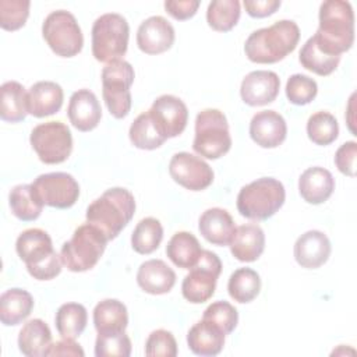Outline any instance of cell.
Instances as JSON below:
<instances>
[{
    "mask_svg": "<svg viewBox=\"0 0 357 357\" xmlns=\"http://www.w3.org/2000/svg\"><path fill=\"white\" fill-rule=\"evenodd\" d=\"M15 250L33 279L50 280L60 275L61 258L54 251L52 238L45 230L36 227L24 230L15 241Z\"/></svg>",
    "mask_w": 357,
    "mask_h": 357,
    "instance_id": "4",
    "label": "cell"
},
{
    "mask_svg": "<svg viewBox=\"0 0 357 357\" xmlns=\"http://www.w3.org/2000/svg\"><path fill=\"white\" fill-rule=\"evenodd\" d=\"M92 54L98 61L112 63L121 60L128 47L130 26L117 13L98 17L92 25Z\"/></svg>",
    "mask_w": 357,
    "mask_h": 357,
    "instance_id": "7",
    "label": "cell"
},
{
    "mask_svg": "<svg viewBox=\"0 0 357 357\" xmlns=\"http://www.w3.org/2000/svg\"><path fill=\"white\" fill-rule=\"evenodd\" d=\"M204 319H208L218 325L226 335L231 333L238 322L237 310L227 301H215L206 307L202 315Z\"/></svg>",
    "mask_w": 357,
    "mask_h": 357,
    "instance_id": "43",
    "label": "cell"
},
{
    "mask_svg": "<svg viewBox=\"0 0 357 357\" xmlns=\"http://www.w3.org/2000/svg\"><path fill=\"white\" fill-rule=\"evenodd\" d=\"M226 333L213 322L201 319L191 326L187 333L188 349L202 357H212L222 351Z\"/></svg>",
    "mask_w": 357,
    "mask_h": 357,
    "instance_id": "22",
    "label": "cell"
},
{
    "mask_svg": "<svg viewBox=\"0 0 357 357\" xmlns=\"http://www.w3.org/2000/svg\"><path fill=\"white\" fill-rule=\"evenodd\" d=\"M332 251L331 241L326 234L319 230H308L294 243V258L297 264L307 269L322 266Z\"/></svg>",
    "mask_w": 357,
    "mask_h": 357,
    "instance_id": "19",
    "label": "cell"
},
{
    "mask_svg": "<svg viewBox=\"0 0 357 357\" xmlns=\"http://www.w3.org/2000/svg\"><path fill=\"white\" fill-rule=\"evenodd\" d=\"M174 36V28L166 18L152 15L138 26L137 45L146 54H159L173 46Z\"/></svg>",
    "mask_w": 357,
    "mask_h": 357,
    "instance_id": "17",
    "label": "cell"
},
{
    "mask_svg": "<svg viewBox=\"0 0 357 357\" xmlns=\"http://www.w3.org/2000/svg\"><path fill=\"white\" fill-rule=\"evenodd\" d=\"M67 116L78 131L86 132L98 127L102 119V109L96 95L89 89L75 91L70 98Z\"/></svg>",
    "mask_w": 357,
    "mask_h": 357,
    "instance_id": "20",
    "label": "cell"
},
{
    "mask_svg": "<svg viewBox=\"0 0 357 357\" xmlns=\"http://www.w3.org/2000/svg\"><path fill=\"white\" fill-rule=\"evenodd\" d=\"M335 190L332 173L324 167L314 166L304 170L298 178V192L301 198L312 205L325 202Z\"/></svg>",
    "mask_w": 357,
    "mask_h": 357,
    "instance_id": "25",
    "label": "cell"
},
{
    "mask_svg": "<svg viewBox=\"0 0 357 357\" xmlns=\"http://www.w3.org/2000/svg\"><path fill=\"white\" fill-rule=\"evenodd\" d=\"M31 146L40 162L46 165L63 163L73 151V135L61 121H46L31 131Z\"/></svg>",
    "mask_w": 357,
    "mask_h": 357,
    "instance_id": "11",
    "label": "cell"
},
{
    "mask_svg": "<svg viewBox=\"0 0 357 357\" xmlns=\"http://www.w3.org/2000/svg\"><path fill=\"white\" fill-rule=\"evenodd\" d=\"M84 350L82 347L74 342V339H68V337H63L61 340L52 343V346L49 347L46 356H79L84 357Z\"/></svg>",
    "mask_w": 357,
    "mask_h": 357,
    "instance_id": "48",
    "label": "cell"
},
{
    "mask_svg": "<svg viewBox=\"0 0 357 357\" xmlns=\"http://www.w3.org/2000/svg\"><path fill=\"white\" fill-rule=\"evenodd\" d=\"M131 354V340L126 332L98 333L95 340L96 357H128Z\"/></svg>",
    "mask_w": 357,
    "mask_h": 357,
    "instance_id": "40",
    "label": "cell"
},
{
    "mask_svg": "<svg viewBox=\"0 0 357 357\" xmlns=\"http://www.w3.org/2000/svg\"><path fill=\"white\" fill-rule=\"evenodd\" d=\"M42 35L49 47L60 57H74L84 46L82 31L67 10L52 11L43 21Z\"/></svg>",
    "mask_w": 357,
    "mask_h": 357,
    "instance_id": "10",
    "label": "cell"
},
{
    "mask_svg": "<svg viewBox=\"0 0 357 357\" xmlns=\"http://www.w3.org/2000/svg\"><path fill=\"white\" fill-rule=\"evenodd\" d=\"M287 135V124L275 110H262L250 121V137L261 148H276Z\"/></svg>",
    "mask_w": 357,
    "mask_h": 357,
    "instance_id": "18",
    "label": "cell"
},
{
    "mask_svg": "<svg viewBox=\"0 0 357 357\" xmlns=\"http://www.w3.org/2000/svg\"><path fill=\"white\" fill-rule=\"evenodd\" d=\"M169 259L181 269H191L202 254L198 238L188 231H177L166 245Z\"/></svg>",
    "mask_w": 357,
    "mask_h": 357,
    "instance_id": "30",
    "label": "cell"
},
{
    "mask_svg": "<svg viewBox=\"0 0 357 357\" xmlns=\"http://www.w3.org/2000/svg\"><path fill=\"white\" fill-rule=\"evenodd\" d=\"M231 148L227 119L218 109H204L195 119L192 149L206 159H219Z\"/></svg>",
    "mask_w": 357,
    "mask_h": 357,
    "instance_id": "8",
    "label": "cell"
},
{
    "mask_svg": "<svg viewBox=\"0 0 357 357\" xmlns=\"http://www.w3.org/2000/svg\"><path fill=\"white\" fill-rule=\"evenodd\" d=\"M261 290V278L251 268H238L236 269L227 282L229 296L237 303H250L252 301Z\"/></svg>",
    "mask_w": 357,
    "mask_h": 357,
    "instance_id": "35",
    "label": "cell"
},
{
    "mask_svg": "<svg viewBox=\"0 0 357 357\" xmlns=\"http://www.w3.org/2000/svg\"><path fill=\"white\" fill-rule=\"evenodd\" d=\"M356 156L357 144L356 141H347L342 144L335 153V165L340 173L354 177L356 176Z\"/></svg>",
    "mask_w": 357,
    "mask_h": 357,
    "instance_id": "45",
    "label": "cell"
},
{
    "mask_svg": "<svg viewBox=\"0 0 357 357\" xmlns=\"http://www.w3.org/2000/svg\"><path fill=\"white\" fill-rule=\"evenodd\" d=\"M135 212L134 195L121 187L106 190L86 208L88 223L100 229L107 240L116 238Z\"/></svg>",
    "mask_w": 357,
    "mask_h": 357,
    "instance_id": "3",
    "label": "cell"
},
{
    "mask_svg": "<svg viewBox=\"0 0 357 357\" xmlns=\"http://www.w3.org/2000/svg\"><path fill=\"white\" fill-rule=\"evenodd\" d=\"M241 4L238 0H213L206 8L208 25L218 32H229L240 20Z\"/></svg>",
    "mask_w": 357,
    "mask_h": 357,
    "instance_id": "38",
    "label": "cell"
},
{
    "mask_svg": "<svg viewBox=\"0 0 357 357\" xmlns=\"http://www.w3.org/2000/svg\"><path fill=\"white\" fill-rule=\"evenodd\" d=\"M134 68L126 60L107 63L102 70L103 100L114 119H124L131 110V85L134 82Z\"/></svg>",
    "mask_w": 357,
    "mask_h": 357,
    "instance_id": "9",
    "label": "cell"
},
{
    "mask_svg": "<svg viewBox=\"0 0 357 357\" xmlns=\"http://www.w3.org/2000/svg\"><path fill=\"white\" fill-rule=\"evenodd\" d=\"M199 7L198 0H166L165 10L178 21H185L195 15Z\"/></svg>",
    "mask_w": 357,
    "mask_h": 357,
    "instance_id": "46",
    "label": "cell"
},
{
    "mask_svg": "<svg viewBox=\"0 0 357 357\" xmlns=\"http://www.w3.org/2000/svg\"><path fill=\"white\" fill-rule=\"evenodd\" d=\"M163 238V227L160 222L155 218H144L141 219L132 234H131V245L132 250L138 254L148 255L152 254L160 245Z\"/></svg>",
    "mask_w": 357,
    "mask_h": 357,
    "instance_id": "37",
    "label": "cell"
},
{
    "mask_svg": "<svg viewBox=\"0 0 357 357\" xmlns=\"http://www.w3.org/2000/svg\"><path fill=\"white\" fill-rule=\"evenodd\" d=\"M128 137L135 148L146 151L159 148L167 139L158 128L149 110L137 116V119L130 126Z\"/></svg>",
    "mask_w": 357,
    "mask_h": 357,
    "instance_id": "32",
    "label": "cell"
},
{
    "mask_svg": "<svg viewBox=\"0 0 357 357\" xmlns=\"http://www.w3.org/2000/svg\"><path fill=\"white\" fill-rule=\"evenodd\" d=\"M298 60L305 70L312 71L317 75L326 77L337 68V66L340 63V56L326 54L317 46L314 38L311 36L303 45L300 54H298Z\"/></svg>",
    "mask_w": 357,
    "mask_h": 357,
    "instance_id": "36",
    "label": "cell"
},
{
    "mask_svg": "<svg viewBox=\"0 0 357 357\" xmlns=\"http://www.w3.org/2000/svg\"><path fill=\"white\" fill-rule=\"evenodd\" d=\"M172 178L190 191H202L213 181L212 167L190 152H177L169 162Z\"/></svg>",
    "mask_w": 357,
    "mask_h": 357,
    "instance_id": "14",
    "label": "cell"
},
{
    "mask_svg": "<svg viewBox=\"0 0 357 357\" xmlns=\"http://www.w3.org/2000/svg\"><path fill=\"white\" fill-rule=\"evenodd\" d=\"M54 322L61 337L75 339L86 328V308L79 303H66L59 307Z\"/></svg>",
    "mask_w": 357,
    "mask_h": 357,
    "instance_id": "34",
    "label": "cell"
},
{
    "mask_svg": "<svg viewBox=\"0 0 357 357\" xmlns=\"http://www.w3.org/2000/svg\"><path fill=\"white\" fill-rule=\"evenodd\" d=\"M198 229L202 237L213 245H229L236 231L231 215L222 208H209L201 216Z\"/></svg>",
    "mask_w": 357,
    "mask_h": 357,
    "instance_id": "21",
    "label": "cell"
},
{
    "mask_svg": "<svg viewBox=\"0 0 357 357\" xmlns=\"http://www.w3.org/2000/svg\"><path fill=\"white\" fill-rule=\"evenodd\" d=\"M137 283L145 293L166 294L176 283V273L165 261L149 259L139 265Z\"/></svg>",
    "mask_w": 357,
    "mask_h": 357,
    "instance_id": "23",
    "label": "cell"
},
{
    "mask_svg": "<svg viewBox=\"0 0 357 357\" xmlns=\"http://www.w3.org/2000/svg\"><path fill=\"white\" fill-rule=\"evenodd\" d=\"M28 114V92L17 81H7L1 85L0 117L3 121L18 123Z\"/></svg>",
    "mask_w": 357,
    "mask_h": 357,
    "instance_id": "31",
    "label": "cell"
},
{
    "mask_svg": "<svg viewBox=\"0 0 357 357\" xmlns=\"http://www.w3.org/2000/svg\"><path fill=\"white\" fill-rule=\"evenodd\" d=\"M145 354L148 357L177 356V343L173 333L166 329H156L151 332L145 342Z\"/></svg>",
    "mask_w": 357,
    "mask_h": 357,
    "instance_id": "44",
    "label": "cell"
},
{
    "mask_svg": "<svg viewBox=\"0 0 357 357\" xmlns=\"http://www.w3.org/2000/svg\"><path fill=\"white\" fill-rule=\"evenodd\" d=\"M31 187L43 205L57 209L71 208L79 197L77 180L64 172L40 174L31 183Z\"/></svg>",
    "mask_w": 357,
    "mask_h": 357,
    "instance_id": "13",
    "label": "cell"
},
{
    "mask_svg": "<svg viewBox=\"0 0 357 357\" xmlns=\"http://www.w3.org/2000/svg\"><path fill=\"white\" fill-rule=\"evenodd\" d=\"M319 25L312 35L317 46L331 56H340L354 42V13L343 0H326L319 6Z\"/></svg>",
    "mask_w": 357,
    "mask_h": 357,
    "instance_id": "1",
    "label": "cell"
},
{
    "mask_svg": "<svg viewBox=\"0 0 357 357\" xmlns=\"http://www.w3.org/2000/svg\"><path fill=\"white\" fill-rule=\"evenodd\" d=\"M8 204L11 213L22 222H32L38 219L43 209V204L36 198L31 184L15 185L10 191Z\"/></svg>",
    "mask_w": 357,
    "mask_h": 357,
    "instance_id": "33",
    "label": "cell"
},
{
    "mask_svg": "<svg viewBox=\"0 0 357 357\" xmlns=\"http://www.w3.org/2000/svg\"><path fill=\"white\" fill-rule=\"evenodd\" d=\"M153 121L166 138L180 135L188 121L185 103L174 95H162L156 98L149 109Z\"/></svg>",
    "mask_w": 357,
    "mask_h": 357,
    "instance_id": "15",
    "label": "cell"
},
{
    "mask_svg": "<svg viewBox=\"0 0 357 357\" xmlns=\"http://www.w3.org/2000/svg\"><path fill=\"white\" fill-rule=\"evenodd\" d=\"M308 138L317 145H329L339 135V124L329 112H317L310 116L307 121Z\"/></svg>",
    "mask_w": 357,
    "mask_h": 357,
    "instance_id": "39",
    "label": "cell"
},
{
    "mask_svg": "<svg viewBox=\"0 0 357 357\" xmlns=\"http://www.w3.org/2000/svg\"><path fill=\"white\" fill-rule=\"evenodd\" d=\"M220 272V258L209 250H202L198 262L190 269V272L183 279V297L192 304H201L208 301L215 293L216 282Z\"/></svg>",
    "mask_w": 357,
    "mask_h": 357,
    "instance_id": "12",
    "label": "cell"
},
{
    "mask_svg": "<svg viewBox=\"0 0 357 357\" xmlns=\"http://www.w3.org/2000/svg\"><path fill=\"white\" fill-rule=\"evenodd\" d=\"M318 85L315 79L304 74H293L286 82V96L290 103L303 106L315 99Z\"/></svg>",
    "mask_w": 357,
    "mask_h": 357,
    "instance_id": "42",
    "label": "cell"
},
{
    "mask_svg": "<svg viewBox=\"0 0 357 357\" xmlns=\"http://www.w3.org/2000/svg\"><path fill=\"white\" fill-rule=\"evenodd\" d=\"M283 184L273 177H261L244 185L237 195V211L251 220H266L284 204Z\"/></svg>",
    "mask_w": 357,
    "mask_h": 357,
    "instance_id": "5",
    "label": "cell"
},
{
    "mask_svg": "<svg viewBox=\"0 0 357 357\" xmlns=\"http://www.w3.org/2000/svg\"><path fill=\"white\" fill-rule=\"evenodd\" d=\"M33 308V297L24 289L13 287L0 296V321L6 326H15L26 319Z\"/></svg>",
    "mask_w": 357,
    "mask_h": 357,
    "instance_id": "28",
    "label": "cell"
},
{
    "mask_svg": "<svg viewBox=\"0 0 357 357\" xmlns=\"http://www.w3.org/2000/svg\"><path fill=\"white\" fill-rule=\"evenodd\" d=\"M93 325L98 333L126 331L128 325L127 307L116 298L99 301L93 308Z\"/></svg>",
    "mask_w": 357,
    "mask_h": 357,
    "instance_id": "29",
    "label": "cell"
},
{
    "mask_svg": "<svg viewBox=\"0 0 357 357\" xmlns=\"http://www.w3.org/2000/svg\"><path fill=\"white\" fill-rule=\"evenodd\" d=\"M280 88L279 75L268 70H257L248 73L240 86V95L248 106H264L272 103Z\"/></svg>",
    "mask_w": 357,
    "mask_h": 357,
    "instance_id": "16",
    "label": "cell"
},
{
    "mask_svg": "<svg viewBox=\"0 0 357 357\" xmlns=\"http://www.w3.org/2000/svg\"><path fill=\"white\" fill-rule=\"evenodd\" d=\"M52 346V332L39 318L28 321L18 335V349L26 357H43Z\"/></svg>",
    "mask_w": 357,
    "mask_h": 357,
    "instance_id": "27",
    "label": "cell"
},
{
    "mask_svg": "<svg viewBox=\"0 0 357 357\" xmlns=\"http://www.w3.org/2000/svg\"><path fill=\"white\" fill-rule=\"evenodd\" d=\"M233 257L241 262L257 261L265 248L264 230L255 223H245L236 227L229 244Z\"/></svg>",
    "mask_w": 357,
    "mask_h": 357,
    "instance_id": "26",
    "label": "cell"
},
{
    "mask_svg": "<svg viewBox=\"0 0 357 357\" xmlns=\"http://www.w3.org/2000/svg\"><path fill=\"white\" fill-rule=\"evenodd\" d=\"M107 241L105 233L96 226L81 225L74 230L73 237L61 245V262L71 272L89 271L103 255Z\"/></svg>",
    "mask_w": 357,
    "mask_h": 357,
    "instance_id": "6",
    "label": "cell"
},
{
    "mask_svg": "<svg viewBox=\"0 0 357 357\" xmlns=\"http://www.w3.org/2000/svg\"><path fill=\"white\" fill-rule=\"evenodd\" d=\"M29 0H0V26L4 31L22 28L29 17Z\"/></svg>",
    "mask_w": 357,
    "mask_h": 357,
    "instance_id": "41",
    "label": "cell"
},
{
    "mask_svg": "<svg viewBox=\"0 0 357 357\" xmlns=\"http://www.w3.org/2000/svg\"><path fill=\"white\" fill-rule=\"evenodd\" d=\"M280 0H244L243 6L250 17L264 18L276 13L280 7Z\"/></svg>",
    "mask_w": 357,
    "mask_h": 357,
    "instance_id": "47",
    "label": "cell"
},
{
    "mask_svg": "<svg viewBox=\"0 0 357 357\" xmlns=\"http://www.w3.org/2000/svg\"><path fill=\"white\" fill-rule=\"evenodd\" d=\"M300 40V28L291 20H280L250 33L244 52L250 61L273 64L291 53Z\"/></svg>",
    "mask_w": 357,
    "mask_h": 357,
    "instance_id": "2",
    "label": "cell"
},
{
    "mask_svg": "<svg viewBox=\"0 0 357 357\" xmlns=\"http://www.w3.org/2000/svg\"><path fill=\"white\" fill-rule=\"evenodd\" d=\"M64 100L63 88L53 81L35 82L28 91V113L46 117L57 113Z\"/></svg>",
    "mask_w": 357,
    "mask_h": 357,
    "instance_id": "24",
    "label": "cell"
}]
</instances>
